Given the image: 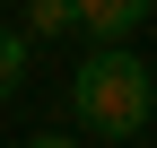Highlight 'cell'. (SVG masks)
Listing matches in <instances>:
<instances>
[{
	"label": "cell",
	"mask_w": 157,
	"mask_h": 148,
	"mask_svg": "<svg viewBox=\"0 0 157 148\" xmlns=\"http://www.w3.org/2000/svg\"><path fill=\"white\" fill-rule=\"evenodd\" d=\"M17 79H26V35L0 26V96H17Z\"/></svg>",
	"instance_id": "277c9868"
},
{
	"label": "cell",
	"mask_w": 157,
	"mask_h": 148,
	"mask_svg": "<svg viewBox=\"0 0 157 148\" xmlns=\"http://www.w3.org/2000/svg\"><path fill=\"white\" fill-rule=\"evenodd\" d=\"M148 9H157V0H148Z\"/></svg>",
	"instance_id": "ba28073f"
},
{
	"label": "cell",
	"mask_w": 157,
	"mask_h": 148,
	"mask_svg": "<svg viewBox=\"0 0 157 148\" xmlns=\"http://www.w3.org/2000/svg\"><path fill=\"white\" fill-rule=\"evenodd\" d=\"M140 26H148V0H78V35L96 44H131Z\"/></svg>",
	"instance_id": "7a4b0ae2"
},
{
	"label": "cell",
	"mask_w": 157,
	"mask_h": 148,
	"mask_svg": "<svg viewBox=\"0 0 157 148\" xmlns=\"http://www.w3.org/2000/svg\"><path fill=\"white\" fill-rule=\"evenodd\" d=\"M122 148H140V139H122Z\"/></svg>",
	"instance_id": "52a82bcc"
},
{
	"label": "cell",
	"mask_w": 157,
	"mask_h": 148,
	"mask_svg": "<svg viewBox=\"0 0 157 148\" xmlns=\"http://www.w3.org/2000/svg\"><path fill=\"white\" fill-rule=\"evenodd\" d=\"M26 26L35 35H78V0H26Z\"/></svg>",
	"instance_id": "3957f363"
},
{
	"label": "cell",
	"mask_w": 157,
	"mask_h": 148,
	"mask_svg": "<svg viewBox=\"0 0 157 148\" xmlns=\"http://www.w3.org/2000/svg\"><path fill=\"white\" fill-rule=\"evenodd\" d=\"M148 113H157V70H148Z\"/></svg>",
	"instance_id": "8992f818"
},
{
	"label": "cell",
	"mask_w": 157,
	"mask_h": 148,
	"mask_svg": "<svg viewBox=\"0 0 157 148\" xmlns=\"http://www.w3.org/2000/svg\"><path fill=\"white\" fill-rule=\"evenodd\" d=\"M70 113H78V131H96L105 148L140 139L148 131V61L131 44H96L78 61V79H70Z\"/></svg>",
	"instance_id": "6da1fadb"
},
{
	"label": "cell",
	"mask_w": 157,
	"mask_h": 148,
	"mask_svg": "<svg viewBox=\"0 0 157 148\" xmlns=\"http://www.w3.org/2000/svg\"><path fill=\"white\" fill-rule=\"evenodd\" d=\"M26 148H78V139H70V131H35Z\"/></svg>",
	"instance_id": "5b68a950"
}]
</instances>
